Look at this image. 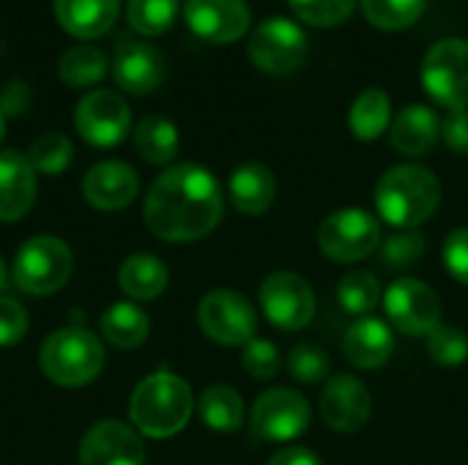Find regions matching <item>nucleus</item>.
Segmentation results:
<instances>
[{"label": "nucleus", "instance_id": "16", "mask_svg": "<svg viewBox=\"0 0 468 465\" xmlns=\"http://www.w3.org/2000/svg\"><path fill=\"white\" fill-rule=\"evenodd\" d=\"M184 16L200 38L214 44L239 41L252 19L247 0H186Z\"/></svg>", "mask_w": 468, "mask_h": 465}, {"label": "nucleus", "instance_id": "22", "mask_svg": "<svg viewBox=\"0 0 468 465\" xmlns=\"http://www.w3.org/2000/svg\"><path fill=\"white\" fill-rule=\"evenodd\" d=\"M230 203L250 217L266 214L277 197V178L274 173L261 164V162H244L241 167L233 170L230 184H228Z\"/></svg>", "mask_w": 468, "mask_h": 465}, {"label": "nucleus", "instance_id": "15", "mask_svg": "<svg viewBox=\"0 0 468 465\" xmlns=\"http://www.w3.org/2000/svg\"><path fill=\"white\" fill-rule=\"evenodd\" d=\"M373 400L356 375H335L321 395V417L335 433H356L367 425Z\"/></svg>", "mask_w": 468, "mask_h": 465}, {"label": "nucleus", "instance_id": "7", "mask_svg": "<svg viewBox=\"0 0 468 465\" xmlns=\"http://www.w3.org/2000/svg\"><path fill=\"white\" fill-rule=\"evenodd\" d=\"M422 88L433 101L452 110H468V41L441 38L422 58Z\"/></svg>", "mask_w": 468, "mask_h": 465}, {"label": "nucleus", "instance_id": "2", "mask_svg": "<svg viewBox=\"0 0 468 465\" xmlns=\"http://www.w3.org/2000/svg\"><path fill=\"white\" fill-rule=\"evenodd\" d=\"M441 203V181L422 164H395L376 184L378 217L398 230H417Z\"/></svg>", "mask_w": 468, "mask_h": 465}, {"label": "nucleus", "instance_id": "43", "mask_svg": "<svg viewBox=\"0 0 468 465\" xmlns=\"http://www.w3.org/2000/svg\"><path fill=\"white\" fill-rule=\"evenodd\" d=\"M5 282H8V271H5V263H3V258H0V291L5 288Z\"/></svg>", "mask_w": 468, "mask_h": 465}, {"label": "nucleus", "instance_id": "8", "mask_svg": "<svg viewBox=\"0 0 468 465\" xmlns=\"http://www.w3.org/2000/svg\"><path fill=\"white\" fill-rule=\"evenodd\" d=\"M318 247L337 263L365 260L381 247V225L365 208L335 211L318 227Z\"/></svg>", "mask_w": 468, "mask_h": 465}, {"label": "nucleus", "instance_id": "32", "mask_svg": "<svg viewBox=\"0 0 468 465\" xmlns=\"http://www.w3.org/2000/svg\"><path fill=\"white\" fill-rule=\"evenodd\" d=\"M71 156H74V148H71V140L60 132H47L41 137L33 140L30 145V164L36 173H44V175H58L63 173L69 164H71Z\"/></svg>", "mask_w": 468, "mask_h": 465}, {"label": "nucleus", "instance_id": "12", "mask_svg": "<svg viewBox=\"0 0 468 465\" xmlns=\"http://www.w3.org/2000/svg\"><path fill=\"white\" fill-rule=\"evenodd\" d=\"M310 425V403L293 389L263 392L250 414V433L258 441L285 444L299 439Z\"/></svg>", "mask_w": 468, "mask_h": 465}, {"label": "nucleus", "instance_id": "42", "mask_svg": "<svg viewBox=\"0 0 468 465\" xmlns=\"http://www.w3.org/2000/svg\"><path fill=\"white\" fill-rule=\"evenodd\" d=\"M269 465H321V460H318V455H313L304 447H288V449L277 452L269 460Z\"/></svg>", "mask_w": 468, "mask_h": 465}, {"label": "nucleus", "instance_id": "28", "mask_svg": "<svg viewBox=\"0 0 468 465\" xmlns=\"http://www.w3.org/2000/svg\"><path fill=\"white\" fill-rule=\"evenodd\" d=\"M197 414L206 428L233 433L244 425V400L230 386H208L197 400Z\"/></svg>", "mask_w": 468, "mask_h": 465}, {"label": "nucleus", "instance_id": "13", "mask_svg": "<svg viewBox=\"0 0 468 465\" xmlns=\"http://www.w3.org/2000/svg\"><path fill=\"white\" fill-rule=\"evenodd\" d=\"M132 123V110L115 90H93L88 93L74 112V126L80 137L96 148L118 145Z\"/></svg>", "mask_w": 468, "mask_h": 465}, {"label": "nucleus", "instance_id": "35", "mask_svg": "<svg viewBox=\"0 0 468 465\" xmlns=\"http://www.w3.org/2000/svg\"><path fill=\"white\" fill-rule=\"evenodd\" d=\"M428 354L441 367H458L468 359V334L458 326L441 323L428 334Z\"/></svg>", "mask_w": 468, "mask_h": 465}, {"label": "nucleus", "instance_id": "23", "mask_svg": "<svg viewBox=\"0 0 468 465\" xmlns=\"http://www.w3.org/2000/svg\"><path fill=\"white\" fill-rule=\"evenodd\" d=\"M121 11V0H55V16L77 38L107 33Z\"/></svg>", "mask_w": 468, "mask_h": 465}, {"label": "nucleus", "instance_id": "4", "mask_svg": "<svg viewBox=\"0 0 468 465\" xmlns=\"http://www.w3.org/2000/svg\"><path fill=\"white\" fill-rule=\"evenodd\" d=\"M38 365L52 384L66 389H80L99 378L104 367V345L88 329L80 326L55 329L41 343Z\"/></svg>", "mask_w": 468, "mask_h": 465}, {"label": "nucleus", "instance_id": "40", "mask_svg": "<svg viewBox=\"0 0 468 465\" xmlns=\"http://www.w3.org/2000/svg\"><path fill=\"white\" fill-rule=\"evenodd\" d=\"M444 266L447 271L461 282V285H468V227H458L447 236L444 241Z\"/></svg>", "mask_w": 468, "mask_h": 465}, {"label": "nucleus", "instance_id": "37", "mask_svg": "<svg viewBox=\"0 0 468 465\" xmlns=\"http://www.w3.org/2000/svg\"><path fill=\"white\" fill-rule=\"evenodd\" d=\"M293 14L315 27H332L346 22L359 0H288Z\"/></svg>", "mask_w": 468, "mask_h": 465}, {"label": "nucleus", "instance_id": "31", "mask_svg": "<svg viewBox=\"0 0 468 465\" xmlns=\"http://www.w3.org/2000/svg\"><path fill=\"white\" fill-rule=\"evenodd\" d=\"M359 3L365 16L381 30H403L414 25L428 5V0H359Z\"/></svg>", "mask_w": 468, "mask_h": 465}, {"label": "nucleus", "instance_id": "10", "mask_svg": "<svg viewBox=\"0 0 468 465\" xmlns=\"http://www.w3.org/2000/svg\"><path fill=\"white\" fill-rule=\"evenodd\" d=\"M197 323L203 334L219 345H247L255 340L258 318L252 304L228 288L206 293L197 304Z\"/></svg>", "mask_w": 468, "mask_h": 465}, {"label": "nucleus", "instance_id": "9", "mask_svg": "<svg viewBox=\"0 0 468 465\" xmlns=\"http://www.w3.org/2000/svg\"><path fill=\"white\" fill-rule=\"evenodd\" d=\"M261 310L280 332H302L315 318V293L302 274L274 271L261 285Z\"/></svg>", "mask_w": 468, "mask_h": 465}, {"label": "nucleus", "instance_id": "34", "mask_svg": "<svg viewBox=\"0 0 468 465\" xmlns=\"http://www.w3.org/2000/svg\"><path fill=\"white\" fill-rule=\"evenodd\" d=\"M178 14V0H129L126 16L140 36L165 33Z\"/></svg>", "mask_w": 468, "mask_h": 465}, {"label": "nucleus", "instance_id": "21", "mask_svg": "<svg viewBox=\"0 0 468 465\" xmlns=\"http://www.w3.org/2000/svg\"><path fill=\"white\" fill-rule=\"evenodd\" d=\"M439 137H441V121L425 104L403 107L389 129L392 148L403 156H425L428 151H433Z\"/></svg>", "mask_w": 468, "mask_h": 465}, {"label": "nucleus", "instance_id": "41", "mask_svg": "<svg viewBox=\"0 0 468 465\" xmlns=\"http://www.w3.org/2000/svg\"><path fill=\"white\" fill-rule=\"evenodd\" d=\"M441 137L450 151L468 153V110H452L441 121Z\"/></svg>", "mask_w": 468, "mask_h": 465}, {"label": "nucleus", "instance_id": "6", "mask_svg": "<svg viewBox=\"0 0 468 465\" xmlns=\"http://www.w3.org/2000/svg\"><path fill=\"white\" fill-rule=\"evenodd\" d=\"M247 55L266 74H291L307 60L310 38L299 22L288 16H269L250 33Z\"/></svg>", "mask_w": 468, "mask_h": 465}, {"label": "nucleus", "instance_id": "44", "mask_svg": "<svg viewBox=\"0 0 468 465\" xmlns=\"http://www.w3.org/2000/svg\"><path fill=\"white\" fill-rule=\"evenodd\" d=\"M3 137H5V121H3V112H0V143H3Z\"/></svg>", "mask_w": 468, "mask_h": 465}, {"label": "nucleus", "instance_id": "26", "mask_svg": "<svg viewBox=\"0 0 468 465\" xmlns=\"http://www.w3.org/2000/svg\"><path fill=\"white\" fill-rule=\"evenodd\" d=\"M348 126H351V134L356 140H376L387 132V126H392V101H389V93L381 90V88H367L362 90L354 104H351V112H348Z\"/></svg>", "mask_w": 468, "mask_h": 465}, {"label": "nucleus", "instance_id": "18", "mask_svg": "<svg viewBox=\"0 0 468 465\" xmlns=\"http://www.w3.org/2000/svg\"><path fill=\"white\" fill-rule=\"evenodd\" d=\"M140 192L137 173L123 162H99L82 178V197L99 211H121Z\"/></svg>", "mask_w": 468, "mask_h": 465}, {"label": "nucleus", "instance_id": "25", "mask_svg": "<svg viewBox=\"0 0 468 465\" xmlns=\"http://www.w3.org/2000/svg\"><path fill=\"white\" fill-rule=\"evenodd\" d=\"M148 332H151V321L145 310H140L132 301H118L101 315V337L118 351L140 348L148 340Z\"/></svg>", "mask_w": 468, "mask_h": 465}, {"label": "nucleus", "instance_id": "27", "mask_svg": "<svg viewBox=\"0 0 468 465\" xmlns=\"http://www.w3.org/2000/svg\"><path fill=\"white\" fill-rule=\"evenodd\" d=\"M134 148L151 164H167L178 153V129L165 115H145L134 126Z\"/></svg>", "mask_w": 468, "mask_h": 465}, {"label": "nucleus", "instance_id": "19", "mask_svg": "<svg viewBox=\"0 0 468 465\" xmlns=\"http://www.w3.org/2000/svg\"><path fill=\"white\" fill-rule=\"evenodd\" d=\"M36 200V170L25 153L0 151V222L22 219Z\"/></svg>", "mask_w": 468, "mask_h": 465}, {"label": "nucleus", "instance_id": "1", "mask_svg": "<svg viewBox=\"0 0 468 465\" xmlns=\"http://www.w3.org/2000/svg\"><path fill=\"white\" fill-rule=\"evenodd\" d=\"M225 211L219 181L200 164L184 162L167 167L148 189L143 219L145 227L173 244L200 241L219 225Z\"/></svg>", "mask_w": 468, "mask_h": 465}, {"label": "nucleus", "instance_id": "38", "mask_svg": "<svg viewBox=\"0 0 468 465\" xmlns=\"http://www.w3.org/2000/svg\"><path fill=\"white\" fill-rule=\"evenodd\" d=\"M241 367L255 378V381H269L280 373V351L269 340H250L241 354Z\"/></svg>", "mask_w": 468, "mask_h": 465}, {"label": "nucleus", "instance_id": "39", "mask_svg": "<svg viewBox=\"0 0 468 465\" xmlns=\"http://www.w3.org/2000/svg\"><path fill=\"white\" fill-rule=\"evenodd\" d=\"M27 334V312L19 301L0 296V348L16 345Z\"/></svg>", "mask_w": 468, "mask_h": 465}, {"label": "nucleus", "instance_id": "11", "mask_svg": "<svg viewBox=\"0 0 468 465\" xmlns=\"http://www.w3.org/2000/svg\"><path fill=\"white\" fill-rule=\"evenodd\" d=\"M387 318L406 337H428L441 326V299L439 293L414 277H403L384 293Z\"/></svg>", "mask_w": 468, "mask_h": 465}, {"label": "nucleus", "instance_id": "20", "mask_svg": "<svg viewBox=\"0 0 468 465\" xmlns=\"http://www.w3.org/2000/svg\"><path fill=\"white\" fill-rule=\"evenodd\" d=\"M343 354L359 370H378L395 354V334L378 318H359L343 337Z\"/></svg>", "mask_w": 468, "mask_h": 465}, {"label": "nucleus", "instance_id": "29", "mask_svg": "<svg viewBox=\"0 0 468 465\" xmlns=\"http://www.w3.org/2000/svg\"><path fill=\"white\" fill-rule=\"evenodd\" d=\"M107 71V58L96 47H71L60 55L58 74L71 88L96 85Z\"/></svg>", "mask_w": 468, "mask_h": 465}, {"label": "nucleus", "instance_id": "24", "mask_svg": "<svg viewBox=\"0 0 468 465\" xmlns=\"http://www.w3.org/2000/svg\"><path fill=\"white\" fill-rule=\"evenodd\" d=\"M167 266L156 255H132L121 263L118 285L134 301H154L167 288Z\"/></svg>", "mask_w": 468, "mask_h": 465}, {"label": "nucleus", "instance_id": "3", "mask_svg": "<svg viewBox=\"0 0 468 465\" xmlns=\"http://www.w3.org/2000/svg\"><path fill=\"white\" fill-rule=\"evenodd\" d=\"M192 389L173 373H154L137 384L129 400L132 425L148 439H170L192 419Z\"/></svg>", "mask_w": 468, "mask_h": 465}, {"label": "nucleus", "instance_id": "36", "mask_svg": "<svg viewBox=\"0 0 468 465\" xmlns=\"http://www.w3.org/2000/svg\"><path fill=\"white\" fill-rule=\"evenodd\" d=\"M288 375L299 384H321L329 370H332V362H329V354L321 348V345H296L291 354H288Z\"/></svg>", "mask_w": 468, "mask_h": 465}, {"label": "nucleus", "instance_id": "14", "mask_svg": "<svg viewBox=\"0 0 468 465\" xmlns=\"http://www.w3.org/2000/svg\"><path fill=\"white\" fill-rule=\"evenodd\" d=\"M80 465H145V447L129 425L104 419L82 436Z\"/></svg>", "mask_w": 468, "mask_h": 465}, {"label": "nucleus", "instance_id": "33", "mask_svg": "<svg viewBox=\"0 0 468 465\" xmlns=\"http://www.w3.org/2000/svg\"><path fill=\"white\" fill-rule=\"evenodd\" d=\"M425 247L428 241L420 230H400L381 241L378 258L387 271H406L420 263V258L425 255Z\"/></svg>", "mask_w": 468, "mask_h": 465}, {"label": "nucleus", "instance_id": "30", "mask_svg": "<svg viewBox=\"0 0 468 465\" xmlns=\"http://www.w3.org/2000/svg\"><path fill=\"white\" fill-rule=\"evenodd\" d=\"M340 307L351 315H367L381 301V285L370 271H348L337 285Z\"/></svg>", "mask_w": 468, "mask_h": 465}, {"label": "nucleus", "instance_id": "5", "mask_svg": "<svg viewBox=\"0 0 468 465\" xmlns=\"http://www.w3.org/2000/svg\"><path fill=\"white\" fill-rule=\"evenodd\" d=\"M71 269H74V255L60 238L33 236L16 249L11 277L22 293L49 296L69 282Z\"/></svg>", "mask_w": 468, "mask_h": 465}, {"label": "nucleus", "instance_id": "17", "mask_svg": "<svg viewBox=\"0 0 468 465\" xmlns=\"http://www.w3.org/2000/svg\"><path fill=\"white\" fill-rule=\"evenodd\" d=\"M112 74H115L118 88H123L126 93L143 96V93L156 90L165 82L167 63H165V55L154 44L123 38L115 49Z\"/></svg>", "mask_w": 468, "mask_h": 465}]
</instances>
